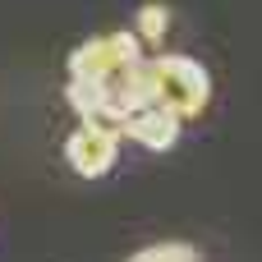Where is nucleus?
<instances>
[{"mask_svg": "<svg viewBox=\"0 0 262 262\" xmlns=\"http://www.w3.org/2000/svg\"><path fill=\"white\" fill-rule=\"evenodd\" d=\"M129 262H203V258H198L193 244H184V239H166V244H147V249H138Z\"/></svg>", "mask_w": 262, "mask_h": 262, "instance_id": "7", "label": "nucleus"}, {"mask_svg": "<svg viewBox=\"0 0 262 262\" xmlns=\"http://www.w3.org/2000/svg\"><path fill=\"white\" fill-rule=\"evenodd\" d=\"M69 106L83 115V124L106 129V134H115V138H120V129H124V120H129V106H124V97H120L115 83L69 78Z\"/></svg>", "mask_w": 262, "mask_h": 262, "instance_id": "3", "label": "nucleus"}, {"mask_svg": "<svg viewBox=\"0 0 262 262\" xmlns=\"http://www.w3.org/2000/svg\"><path fill=\"white\" fill-rule=\"evenodd\" d=\"M120 134H129L134 143H143V147H152V152H170V147L180 143V120H175L170 111H161V106H147V111H134Z\"/></svg>", "mask_w": 262, "mask_h": 262, "instance_id": "5", "label": "nucleus"}, {"mask_svg": "<svg viewBox=\"0 0 262 262\" xmlns=\"http://www.w3.org/2000/svg\"><path fill=\"white\" fill-rule=\"evenodd\" d=\"M134 23H138V28H134V37H138V41H161V37H166V28H170V9H166L161 0H147V5L134 14Z\"/></svg>", "mask_w": 262, "mask_h": 262, "instance_id": "6", "label": "nucleus"}, {"mask_svg": "<svg viewBox=\"0 0 262 262\" xmlns=\"http://www.w3.org/2000/svg\"><path fill=\"white\" fill-rule=\"evenodd\" d=\"M143 60V41L134 32H101L74 46L69 55V74L74 78H92V83H115L129 64Z\"/></svg>", "mask_w": 262, "mask_h": 262, "instance_id": "2", "label": "nucleus"}, {"mask_svg": "<svg viewBox=\"0 0 262 262\" xmlns=\"http://www.w3.org/2000/svg\"><path fill=\"white\" fill-rule=\"evenodd\" d=\"M157 74V106L170 111L175 120H198L212 101V78L198 60L189 55H152Z\"/></svg>", "mask_w": 262, "mask_h": 262, "instance_id": "1", "label": "nucleus"}, {"mask_svg": "<svg viewBox=\"0 0 262 262\" xmlns=\"http://www.w3.org/2000/svg\"><path fill=\"white\" fill-rule=\"evenodd\" d=\"M64 157H69V166H74L83 180H101V175L115 166V157H120V138L106 134V129L78 124V129L69 134V143H64Z\"/></svg>", "mask_w": 262, "mask_h": 262, "instance_id": "4", "label": "nucleus"}]
</instances>
